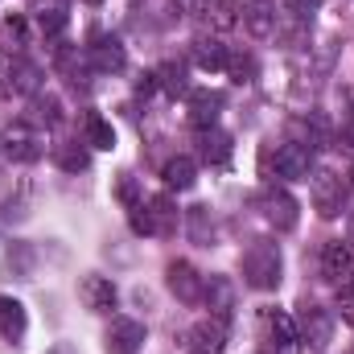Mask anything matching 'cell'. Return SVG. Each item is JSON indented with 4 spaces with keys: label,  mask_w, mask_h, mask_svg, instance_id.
<instances>
[{
    "label": "cell",
    "mask_w": 354,
    "mask_h": 354,
    "mask_svg": "<svg viewBox=\"0 0 354 354\" xmlns=\"http://www.w3.org/2000/svg\"><path fill=\"white\" fill-rule=\"evenodd\" d=\"M79 301H83V309H91V313H111L115 301H120V292H115V284L107 276L91 272V276L79 280Z\"/></svg>",
    "instance_id": "cell-12"
},
{
    "label": "cell",
    "mask_w": 354,
    "mask_h": 354,
    "mask_svg": "<svg viewBox=\"0 0 354 354\" xmlns=\"http://www.w3.org/2000/svg\"><path fill=\"white\" fill-rule=\"evenodd\" d=\"M206 21H214L218 29H231V25L239 21V4H235V0H214V4H210V17H206Z\"/></svg>",
    "instance_id": "cell-30"
},
{
    "label": "cell",
    "mask_w": 354,
    "mask_h": 354,
    "mask_svg": "<svg viewBox=\"0 0 354 354\" xmlns=\"http://www.w3.org/2000/svg\"><path fill=\"white\" fill-rule=\"evenodd\" d=\"M194 62H198L202 71H227L231 50H227L218 37H194Z\"/></svg>",
    "instance_id": "cell-20"
},
{
    "label": "cell",
    "mask_w": 354,
    "mask_h": 354,
    "mask_svg": "<svg viewBox=\"0 0 354 354\" xmlns=\"http://www.w3.org/2000/svg\"><path fill=\"white\" fill-rule=\"evenodd\" d=\"M218 111H223V91H189V124L202 132V128H214L218 124Z\"/></svg>",
    "instance_id": "cell-16"
},
{
    "label": "cell",
    "mask_w": 354,
    "mask_h": 354,
    "mask_svg": "<svg viewBox=\"0 0 354 354\" xmlns=\"http://www.w3.org/2000/svg\"><path fill=\"white\" fill-rule=\"evenodd\" d=\"M351 354H354V346H351Z\"/></svg>",
    "instance_id": "cell-38"
},
{
    "label": "cell",
    "mask_w": 354,
    "mask_h": 354,
    "mask_svg": "<svg viewBox=\"0 0 354 354\" xmlns=\"http://www.w3.org/2000/svg\"><path fill=\"white\" fill-rule=\"evenodd\" d=\"M161 177H165L169 189H194V181H198V161H194V157H169L165 169H161Z\"/></svg>",
    "instance_id": "cell-23"
},
{
    "label": "cell",
    "mask_w": 354,
    "mask_h": 354,
    "mask_svg": "<svg viewBox=\"0 0 354 354\" xmlns=\"http://www.w3.org/2000/svg\"><path fill=\"white\" fill-rule=\"evenodd\" d=\"M103 346H107V354H136L145 346V326L132 322V317H111V326L103 334Z\"/></svg>",
    "instance_id": "cell-11"
},
{
    "label": "cell",
    "mask_w": 354,
    "mask_h": 354,
    "mask_svg": "<svg viewBox=\"0 0 354 354\" xmlns=\"http://www.w3.org/2000/svg\"><path fill=\"white\" fill-rule=\"evenodd\" d=\"M313 210L322 218H338L346 210V177L330 174V169L313 177Z\"/></svg>",
    "instance_id": "cell-7"
},
{
    "label": "cell",
    "mask_w": 354,
    "mask_h": 354,
    "mask_svg": "<svg viewBox=\"0 0 354 354\" xmlns=\"http://www.w3.org/2000/svg\"><path fill=\"white\" fill-rule=\"evenodd\" d=\"M198 157H202L206 165L223 169V165L231 161V136L218 132V128H202V132H198Z\"/></svg>",
    "instance_id": "cell-17"
},
{
    "label": "cell",
    "mask_w": 354,
    "mask_h": 354,
    "mask_svg": "<svg viewBox=\"0 0 354 354\" xmlns=\"http://www.w3.org/2000/svg\"><path fill=\"white\" fill-rule=\"evenodd\" d=\"M223 346H227L223 317H202L185 330V354H223Z\"/></svg>",
    "instance_id": "cell-9"
},
{
    "label": "cell",
    "mask_w": 354,
    "mask_h": 354,
    "mask_svg": "<svg viewBox=\"0 0 354 354\" xmlns=\"http://www.w3.org/2000/svg\"><path fill=\"white\" fill-rule=\"evenodd\" d=\"M0 153H4L8 161H17V165H33V161H41L46 145H41V132H37L33 124L17 120V124L4 128V136H0Z\"/></svg>",
    "instance_id": "cell-4"
},
{
    "label": "cell",
    "mask_w": 354,
    "mask_h": 354,
    "mask_svg": "<svg viewBox=\"0 0 354 354\" xmlns=\"http://www.w3.org/2000/svg\"><path fill=\"white\" fill-rule=\"evenodd\" d=\"M202 284H206V276H198V268L189 264V260H174L169 264V292H174L177 301L198 305L202 301Z\"/></svg>",
    "instance_id": "cell-13"
},
{
    "label": "cell",
    "mask_w": 354,
    "mask_h": 354,
    "mask_svg": "<svg viewBox=\"0 0 354 354\" xmlns=\"http://www.w3.org/2000/svg\"><path fill=\"white\" fill-rule=\"evenodd\" d=\"M177 8L185 17H210V0H177Z\"/></svg>",
    "instance_id": "cell-34"
},
{
    "label": "cell",
    "mask_w": 354,
    "mask_h": 354,
    "mask_svg": "<svg viewBox=\"0 0 354 354\" xmlns=\"http://www.w3.org/2000/svg\"><path fill=\"white\" fill-rule=\"evenodd\" d=\"M25 46H29V21H25L21 12L4 17V21H0V50H4V54H12V58H21V54H25Z\"/></svg>",
    "instance_id": "cell-19"
},
{
    "label": "cell",
    "mask_w": 354,
    "mask_h": 354,
    "mask_svg": "<svg viewBox=\"0 0 354 354\" xmlns=\"http://www.w3.org/2000/svg\"><path fill=\"white\" fill-rule=\"evenodd\" d=\"M132 231H136V235H157V239L174 235V231H177L174 198H169V194H157V198L140 202V206L132 210Z\"/></svg>",
    "instance_id": "cell-2"
},
{
    "label": "cell",
    "mask_w": 354,
    "mask_h": 354,
    "mask_svg": "<svg viewBox=\"0 0 354 354\" xmlns=\"http://www.w3.org/2000/svg\"><path fill=\"white\" fill-rule=\"evenodd\" d=\"M243 25H248L256 37H268V33L276 29V21H272V12H268L264 0H256V4H248V8H243Z\"/></svg>",
    "instance_id": "cell-28"
},
{
    "label": "cell",
    "mask_w": 354,
    "mask_h": 354,
    "mask_svg": "<svg viewBox=\"0 0 354 354\" xmlns=\"http://www.w3.org/2000/svg\"><path fill=\"white\" fill-rule=\"evenodd\" d=\"M115 194H120V202H124L128 210H136V206H140V189H136V177H132V174H120Z\"/></svg>",
    "instance_id": "cell-31"
},
{
    "label": "cell",
    "mask_w": 354,
    "mask_h": 354,
    "mask_svg": "<svg viewBox=\"0 0 354 354\" xmlns=\"http://www.w3.org/2000/svg\"><path fill=\"white\" fill-rule=\"evenodd\" d=\"M33 111H37V124H46V128L62 124V103L54 95H33Z\"/></svg>",
    "instance_id": "cell-29"
},
{
    "label": "cell",
    "mask_w": 354,
    "mask_h": 354,
    "mask_svg": "<svg viewBox=\"0 0 354 354\" xmlns=\"http://www.w3.org/2000/svg\"><path fill=\"white\" fill-rule=\"evenodd\" d=\"M322 276H326V280H334V284L351 280V276H354V248H351V243L330 239V243L322 248Z\"/></svg>",
    "instance_id": "cell-14"
},
{
    "label": "cell",
    "mask_w": 354,
    "mask_h": 354,
    "mask_svg": "<svg viewBox=\"0 0 354 354\" xmlns=\"http://www.w3.org/2000/svg\"><path fill=\"white\" fill-rule=\"evenodd\" d=\"M189 239L194 243H202V248H210V239H214V218H210V206H189Z\"/></svg>",
    "instance_id": "cell-26"
},
{
    "label": "cell",
    "mask_w": 354,
    "mask_h": 354,
    "mask_svg": "<svg viewBox=\"0 0 354 354\" xmlns=\"http://www.w3.org/2000/svg\"><path fill=\"white\" fill-rule=\"evenodd\" d=\"M29 12H33L37 29H41L46 37H58V33L71 25V8H66V0H29Z\"/></svg>",
    "instance_id": "cell-15"
},
{
    "label": "cell",
    "mask_w": 354,
    "mask_h": 354,
    "mask_svg": "<svg viewBox=\"0 0 354 354\" xmlns=\"http://www.w3.org/2000/svg\"><path fill=\"white\" fill-rule=\"evenodd\" d=\"M83 145H91V149H115V132H111V124L99 115V111H87L83 115Z\"/></svg>",
    "instance_id": "cell-24"
},
{
    "label": "cell",
    "mask_w": 354,
    "mask_h": 354,
    "mask_svg": "<svg viewBox=\"0 0 354 354\" xmlns=\"http://www.w3.org/2000/svg\"><path fill=\"white\" fill-rule=\"evenodd\" d=\"M227 71H231V75L243 83V79H252V75H256V58H252V54H231Z\"/></svg>",
    "instance_id": "cell-32"
},
{
    "label": "cell",
    "mask_w": 354,
    "mask_h": 354,
    "mask_svg": "<svg viewBox=\"0 0 354 354\" xmlns=\"http://www.w3.org/2000/svg\"><path fill=\"white\" fill-rule=\"evenodd\" d=\"M280 272H284L280 243H272V239H256V243L243 252V280H248L256 292H272V288L280 284Z\"/></svg>",
    "instance_id": "cell-1"
},
{
    "label": "cell",
    "mask_w": 354,
    "mask_h": 354,
    "mask_svg": "<svg viewBox=\"0 0 354 354\" xmlns=\"http://www.w3.org/2000/svg\"><path fill=\"white\" fill-rule=\"evenodd\" d=\"M54 161H58V169H66V174H83V169H91V153L83 149V145H58V153H54Z\"/></svg>",
    "instance_id": "cell-27"
},
{
    "label": "cell",
    "mask_w": 354,
    "mask_h": 354,
    "mask_svg": "<svg viewBox=\"0 0 354 354\" xmlns=\"http://www.w3.org/2000/svg\"><path fill=\"white\" fill-rule=\"evenodd\" d=\"M87 62H91V71H99V75H120L128 66V50H124V41L115 33H91Z\"/></svg>",
    "instance_id": "cell-5"
},
{
    "label": "cell",
    "mask_w": 354,
    "mask_h": 354,
    "mask_svg": "<svg viewBox=\"0 0 354 354\" xmlns=\"http://www.w3.org/2000/svg\"><path fill=\"white\" fill-rule=\"evenodd\" d=\"M50 354H75V351H71V346H54Z\"/></svg>",
    "instance_id": "cell-36"
},
{
    "label": "cell",
    "mask_w": 354,
    "mask_h": 354,
    "mask_svg": "<svg viewBox=\"0 0 354 354\" xmlns=\"http://www.w3.org/2000/svg\"><path fill=\"white\" fill-rule=\"evenodd\" d=\"M25 330H29L25 305H21V301H12V297H0V334H4L8 342H21V338H25Z\"/></svg>",
    "instance_id": "cell-21"
},
{
    "label": "cell",
    "mask_w": 354,
    "mask_h": 354,
    "mask_svg": "<svg viewBox=\"0 0 354 354\" xmlns=\"http://www.w3.org/2000/svg\"><path fill=\"white\" fill-rule=\"evenodd\" d=\"M157 75V87L165 91V95H189V75H185V66L181 62H165V66H157L153 71Z\"/></svg>",
    "instance_id": "cell-25"
},
{
    "label": "cell",
    "mask_w": 354,
    "mask_h": 354,
    "mask_svg": "<svg viewBox=\"0 0 354 354\" xmlns=\"http://www.w3.org/2000/svg\"><path fill=\"white\" fill-rule=\"evenodd\" d=\"M256 202H260V214L268 218V227H276V231H292L297 227V198L288 189L268 185Z\"/></svg>",
    "instance_id": "cell-8"
},
{
    "label": "cell",
    "mask_w": 354,
    "mask_h": 354,
    "mask_svg": "<svg viewBox=\"0 0 354 354\" xmlns=\"http://www.w3.org/2000/svg\"><path fill=\"white\" fill-rule=\"evenodd\" d=\"M272 165H276V177H284V181H301V177H309V169H313V149L288 140V145L276 149Z\"/></svg>",
    "instance_id": "cell-10"
},
{
    "label": "cell",
    "mask_w": 354,
    "mask_h": 354,
    "mask_svg": "<svg viewBox=\"0 0 354 354\" xmlns=\"http://www.w3.org/2000/svg\"><path fill=\"white\" fill-rule=\"evenodd\" d=\"M317 4H322V0H284V8H288V12H297V17L317 12Z\"/></svg>",
    "instance_id": "cell-35"
},
{
    "label": "cell",
    "mask_w": 354,
    "mask_h": 354,
    "mask_svg": "<svg viewBox=\"0 0 354 354\" xmlns=\"http://www.w3.org/2000/svg\"><path fill=\"white\" fill-rule=\"evenodd\" d=\"M338 309H342V317H346V322H354V276L338 284Z\"/></svg>",
    "instance_id": "cell-33"
},
{
    "label": "cell",
    "mask_w": 354,
    "mask_h": 354,
    "mask_svg": "<svg viewBox=\"0 0 354 354\" xmlns=\"http://www.w3.org/2000/svg\"><path fill=\"white\" fill-rule=\"evenodd\" d=\"M260 342H264V354H301L297 322L288 313H280V309L260 313Z\"/></svg>",
    "instance_id": "cell-3"
},
{
    "label": "cell",
    "mask_w": 354,
    "mask_h": 354,
    "mask_svg": "<svg viewBox=\"0 0 354 354\" xmlns=\"http://www.w3.org/2000/svg\"><path fill=\"white\" fill-rule=\"evenodd\" d=\"M292 322H297L301 342H309V346H326V342L334 338V317H330V309H322V305H313V301H301Z\"/></svg>",
    "instance_id": "cell-6"
},
{
    "label": "cell",
    "mask_w": 354,
    "mask_h": 354,
    "mask_svg": "<svg viewBox=\"0 0 354 354\" xmlns=\"http://www.w3.org/2000/svg\"><path fill=\"white\" fill-rule=\"evenodd\" d=\"M8 87L17 91V95H41V66L25 62V54L12 58V66H8Z\"/></svg>",
    "instance_id": "cell-22"
},
{
    "label": "cell",
    "mask_w": 354,
    "mask_h": 354,
    "mask_svg": "<svg viewBox=\"0 0 354 354\" xmlns=\"http://www.w3.org/2000/svg\"><path fill=\"white\" fill-rule=\"evenodd\" d=\"M351 248H354V231H351Z\"/></svg>",
    "instance_id": "cell-37"
},
{
    "label": "cell",
    "mask_w": 354,
    "mask_h": 354,
    "mask_svg": "<svg viewBox=\"0 0 354 354\" xmlns=\"http://www.w3.org/2000/svg\"><path fill=\"white\" fill-rule=\"evenodd\" d=\"M202 301H206V309H210L214 317L227 322V313L235 309V288H231V280H227V276H206V284H202Z\"/></svg>",
    "instance_id": "cell-18"
}]
</instances>
